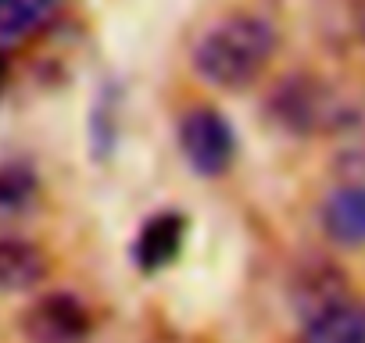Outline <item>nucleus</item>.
<instances>
[{"label":"nucleus","instance_id":"9d476101","mask_svg":"<svg viewBox=\"0 0 365 343\" xmlns=\"http://www.w3.org/2000/svg\"><path fill=\"white\" fill-rule=\"evenodd\" d=\"M36 201V176L22 164L0 168V215H22Z\"/></svg>","mask_w":365,"mask_h":343},{"label":"nucleus","instance_id":"7ed1b4c3","mask_svg":"<svg viewBox=\"0 0 365 343\" xmlns=\"http://www.w3.org/2000/svg\"><path fill=\"white\" fill-rule=\"evenodd\" d=\"M179 147L197 176L215 179L237 157V132L215 107H190L179 122Z\"/></svg>","mask_w":365,"mask_h":343},{"label":"nucleus","instance_id":"6e6552de","mask_svg":"<svg viewBox=\"0 0 365 343\" xmlns=\"http://www.w3.org/2000/svg\"><path fill=\"white\" fill-rule=\"evenodd\" d=\"M301 343H365V304L344 300L308 318Z\"/></svg>","mask_w":365,"mask_h":343},{"label":"nucleus","instance_id":"0eeeda50","mask_svg":"<svg viewBox=\"0 0 365 343\" xmlns=\"http://www.w3.org/2000/svg\"><path fill=\"white\" fill-rule=\"evenodd\" d=\"M47 279V254L19 236H0V290L22 293Z\"/></svg>","mask_w":365,"mask_h":343},{"label":"nucleus","instance_id":"20e7f679","mask_svg":"<svg viewBox=\"0 0 365 343\" xmlns=\"http://www.w3.org/2000/svg\"><path fill=\"white\" fill-rule=\"evenodd\" d=\"M90 332V307L72 293H47L22 315V336L29 343H86Z\"/></svg>","mask_w":365,"mask_h":343},{"label":"nucleus","instance_id":"9b49d317","mask_svg":"<svg viewBox=\"0 0 365 343\" xmlns=\"http://www.w3.org/2000/svg\"><path fill=\"white\" fill-rule=\"evenodd\" d=\"M340 150H336V164L347 176L361 179L365 176V111H351V118L340 125Z\"/></svg>","mask_w":365,"mask_h":343},{"label":"nucleus","instance_id":"1a4fd4ad","mask_svg":"<svg viewBox=\"0 0 365 343\" xmlns=\"http://www.w3.org/2000/svg\"><path fill=\"white\" fill-rule=\"evenodd\" d=\"M65 0H0V36L4 40H22L43 29Z\"/></svg>","mask_w":365,"mask_h":343},{"label":"nucleus","instance_id":"f03ea898","mask_svg":"<svg viewBox=\"0 0 365 343\" xmlns=\"http://www.w3.org/2000/svg\"><path fill=\"white\" fill-rule=\"evenodd\" d=\"M269 115L287 132L322 136V132H340V125L351 118V107L336 97V90L329 83H322L319 75L297 72V75H287L283 83H276V90L269 97Z\"/></svg>","mask_w":365,"mask_h":343},{"label":"nucleus","instance_id":"39448f33","mask_svg":"<svg viewBox=\"0 0 365 343\" xmlns=\"http://www.w3.org/2000/svg\"><path fill=\"white\" fill-rule=\"evenodd\" d=\"M319 222L333 243L365 247V179H351V183L336 186L322 201Z\"/></svg>","mask_w":365,"mask_h":343},{"label":"nucleus","instance_id":"f257e3e1","mask_svg":"<svg viewBox=\"0 0 365 343\" xmlns=\"http://www.w3.org/2000/svg\"><path fill=\"white\" fill-rule=\"evenodd\" d=\"M276 29L258 15H230L215 22L194 47V72L219 90H244L269 68Z\"/></svg>","mask_w":365,"mask_h":343},{"label":"nucleus","instance_id":"f8f14e48","mask_svg":"<svg viewBox=\"0 0 365 343\" xmlns=\"http://www.w3.org/2000/svg\"><path fill=\"white\" fill-rule=\"evenodd\" d=\"M8 72H11V68H8V58L0 54V93H4V86H8Z\"/></svg>","mask_w":365,"mask_h":343},{"label":"nucleus","instance_id":"423d86ee","mask_svg":"<svg viewBox=\"0 0 365 343\" xmlns=\"http://www.w3.org/2000/svg\"><path fill=\"white\" fill-rule=\"evenodd\" d=\"M182 236H187V222H182V215L175 211H161L154 218L143 222L140 236H136V265L143 272H158L165 265H172L182 250Z\"/></svg>","mask_w":365,"mask_h":343}]
</instances>
